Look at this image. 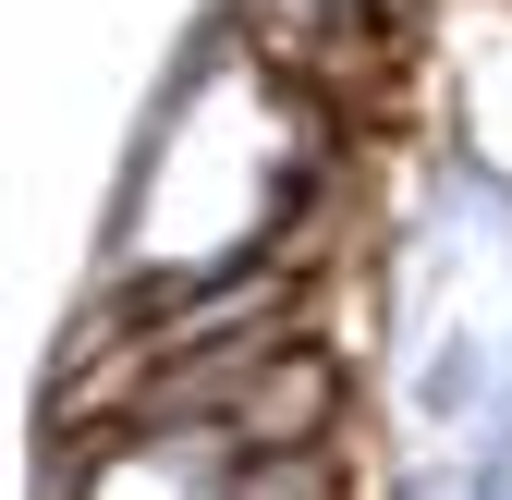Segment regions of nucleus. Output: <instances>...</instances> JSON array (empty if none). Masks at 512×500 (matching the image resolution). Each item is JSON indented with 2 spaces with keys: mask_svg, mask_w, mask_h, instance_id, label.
<instances>
[{
  "mask_svg": "<svg viewBox=\"0 0 512 500\" xmlns=\"http://www.w3.org/2000/svg\"><path fill=\"white\" fill-rule=\"evenodd\" d=\"M220 452H232V464L342 452V354L305 342V330H281V342L232 379V403H220Z\"/></svg>",
  "mask_w": 512,
  "mask_h": 500,
  "instance_id": "obj_1",
  "label": "nucleus"
},
{
  "mask_svg": "<svg viewBox=\"0 0 512 500\" xmlns=\"http://www.w3.org/2000/svg\"><path fill=\"white\" fill-rule=\"evenodd\" d=\"M403 403H415V427H476V415H488V342H476V330H439Z\"/></svg>",
  "mask_w": 512,
  "mask_h": 500,
  "instance_id": "obj_2",
  "label": "nucleus"
},
{
  "mask_svg": "<svg viewBox=\"0 0 512 500\" xmlns=\"http://www.w3.org/2000/svg\"><path fill=\"white\" fill-rule=\"evenodd\" d=\"M452 500H512V452H500V440H476V452H464V476H452Z\"/></svg>",
  "mask_w": 512,
  "mask_h": 500,
  "instance_id": "obj_3",
  "label": "nucleus"
}]
</instances>
